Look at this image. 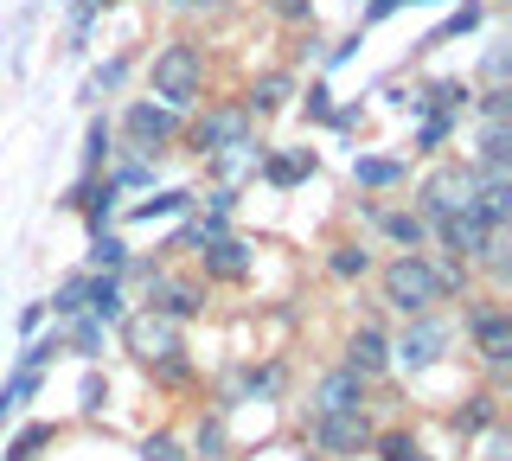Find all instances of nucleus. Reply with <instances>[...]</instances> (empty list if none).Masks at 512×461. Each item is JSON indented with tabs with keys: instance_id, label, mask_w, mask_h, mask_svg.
Masks as SVG:
<instances>
[{
	"instance_id": "obj_40",
	"label": "nucleus",
	"mask_w": 512,
	"mask_h": 461,
	"mask_svg": "<svg viewBox=\"0 0 512 461\" xmlns=\"http://www.w3.org/2000/svg\"><path fill=\"white\" fill-rule=\"evenodd\" d=\"M404 0H372V20H384V13H397Z\"/></svg>"
},
{
	"instance_id": "obj_33",
	"label": "nucleus",
	"mask_w": 512,
	"mask_h": 461,
	"mask_svg": "<svg viewBox=\"0 0 512 461\" xmlns=\"http://www.w3.org/2000/svg\"><path fill=\"white\" fill-rule=\"evenodd\" d=\"M77 404H84L90 417H96V410L109 404V378H96V372H84V391H77Z\"/></svg>"
},
{
	"instance_id": "obj_32",
	"label": "nucleus",
	"mask_w": 512,
	"mask_h": 461,
	"mask_svg": "<svg viewBox=\"0 0 512 461\" xmlns=\"http://www.w3.org/2000/svg\"><path fill=\"white\" fill-rule=\"evenodd\" d=\"M141 461H186V442L160 429V436H148V442H141Z\"/></svg>"
},
{
	"instance_id": "obj_14",
	"label": "nucleus",
	"mask_w": 512,
	"mask_h": 461,
	"mask_svg": "<svg viewBox=\"0 0 512 461\" xmlns=\"http://www.w3.org/2000/svg\"><path fill=\"white\" fill-rule=\"evenodd\" d=\"M128 135H135V154L167 148V141L180 135V109H167V103H135V109H128Z\"/></svg>"
},
{
	"instance_id": "obj_41",
	"label": "nucleus",
	"mask_w": 512,
	"mask_h": 461,
	"mask_svg": "<svg viewBox=\"0 0 512 461\" xmlns=\"http://www.w3.org/2000/svg\"><path fill=\"white\" fill-rule=\"evenodd\" d=\"M173 7H212V0H173Z\"/></svg>"
},
{
	"instance_id": "obj_27",
	"label": "nucleus",
	"mask_w": 512,
	"mask_h": 461,
	"mask_svg": "<svg viewBox=\"0 0 512 461\" xmlns=\"http://www.w3.org/2000/svg\"><path fill=\"white\" fill-rule=\"evenodd\" d=\"M327 269H333L340 282H359L365 269H372V257H365L359 244H333V250H327Z\"/></svg>"
},
{
	"instance_id": "obj_38",
	"label": "nucleus",
	"mask_w": 512,
	"mask_h": 461,
	"mask_svg": "<svg viewBox=\"0 0 512 461\" xmlns=\"http://www.w3.org/2000/svg\"><path fill=\"white\" fill-rule=\"evenodd\" d=\"M269 7H276L282 20H295V26H301V20H308V13H314V0H269Z\"/></svg>"
},
{
	"instance_id": "obj_4",
	"label": "nucleus",
	"mask_w": 512,
	"mask_h": 461,
	"mask_svg": "<svg viewBox=\"0 0 512 461\" xmlns=\"http://www.w3.org/2000/svg\"><path fill=\"white\" fill-rule=\"evenodd\" d=\"M372 417L365 410H333V417H308V442H314V455H333V461H346V455H365L372 449Z\"/></svg>"
},
{
	"instance_id": "obj_21",
	"label": "nucleus",
	"mask_w": 512,
	"mask_h": 461,
	"mask_svg": "<svg viewBox=\"0 0 512 461\" xmlns=\"http://www.w3.org/2000/svg\"><path fill=\"white\" fill-rule=\"evenodd\" d=\"M404 161H378V154H365V161H352V180L372 186V193H384V186H404Z\"/></svg>"
},
{
	"instance_id": "obj_9",
	"label": "nucleus",
	"mask_w": 512,
	"mask_h": 461,
	"mask_svg": "<svg viewBox=\"0 0 512 461\" xmlns=\"http://www.w3.org/2000/svg\"><path fill=\"white\" fill-rule=\"evenodd\" d=\"M429 231H436V244L448 250V263H468L474 269V257H480V244H487V218H480L474 212V205H468V212H448V218H436V225H429Z\"/></svg>"
},
{
	"instance_id": "obj_15",
	"label": "nucleus",
	"mask_w": 512,
	"mask_h": 461,
	"mask_svg": "<svg viewBox=\"0 0 512 461\" xmlns=\"http://www.w3.org/2000/svg\"><path fill=\"white\" fill-rule=\"evenodd\" d=\"M372 225L397 244V257H423V244H429L423 212H410V205H391V212H372Z\"/></svg>"
},
{
	"instance_id": "obj_2",
	"label": "nucleus",
	"mask_w": 512,
	"mask_h": 461,
	"mask_svg": "<svg viewBox=\"0 0 512 461\" xmlns=\"http://www.w3.org/2000/svg\"><path fill=\"white\" fill-rule=\"evenodd\" d=\"M154 97L167 103V109H186V103H199V90H205V58H199V45H186V39H173V45H160L154 52Z\"/></svg>"
},
{
	"instance_id": "obj_5",
	"label": "nucleus",
	"mask_w": 512,
	"mask_h": 461,
	"mask_svg": "<svg viewBox=\"0 0 512 461\" xmlns=\"http://www.w3.org/2000/svg\"><path fill=\"white\" fill-rule=\"evenodd\" d=\"M122 353H135L141 365H160V359L186 353V346H180V321H167V314H154V308L122 314Z\"/></svg>"
},
{
	"instance_id": "obj_16",
	"label": "nucleus",
	"mask_w": 512,
	"mask_h": 461,
	"mask_svg": "<svg viewBox=\"0 0 512 461\" xmlns=\"http://www.w3.org/2000/svg\"><path fill=\"white\" fill-rule=\"evenodd\" d=\"M84 314L90 321H103V327H122V276H103V269H90L84 276Z\"/></svg>"
},
{
	"instance_id": "obj_29",
	"label": "nucleus",
	"mask_w": 512,
	"mask_h": 461,
	"mask_svg": "<svg viewBox=\"0 0 512 461\" xmlns=\"http://www.w3.org/2000/svg\"><path fill=\"white\" fill-rule=\"evenodd\" d=\"M109 161V122L103 116H90V135H84V173H96Z\"/></svg>"
},
{
	"instance_id": "obj_3",
	"label": "nucleus",
	"mask_w": 512,
	"mask_h": 461,
	"mask_svg": "<svg viewBox=\"0 0 512 461\" xmlns=\"http://www.w3.org/2000/svg\"><path fill=\"white\" fill-rule=\"evenodd\" d=\"M468 340H474L480 365H487V372L500 378L506 365H512V314H506V301L474 295V308H468Z\"/></svg>"
},
{
	"instance_id": "obj_1",
	"label": "nucleus",
	"mask_w": 512,
	"mask_h": 461,
	"mask_svg": "<svg viewBox=\"0 0 512 461\" xmlns=\"http://www.w3.org/2000/svg\"><path fill=\"white\" fill-rule=\"evenodd\" d=\"M378 289H384V308H397L404 321L416 314H436L448 295L468 289V263H429V257H391L378 269Z\"/></svg>"
},
{
	"instance_id": "obj_7",
	"label": "nucleus",
	"mask_w": 512,
	"mask_h": 461,
	"mask_svg": "<svg viewBox=\"0 0 512 461\" xmlns=\"http://www.w3.org/2000/svg\"><path fill=\"white\" fill-rule=\"evenodd\" d=\"M186 135H192V148L212 154V161L218 154H237V148H250V109L244 103H218V109H205Z\"/></svg>"
},
{
	"instance_id": "obj_8",
	"label": "nucleus",
	"mask_w": 512,
	"mask_h": 461,
	"mask_svg": "<svg viewBox=\"0 0 512 461\" xmlns=\"http://www.w3.org/2000/svg\"><path fill=\"white\" fill-rule=\"evenodd\" d=\"M474 205V173L468 167H436L423 186H416V212H423V225H436L448 212H468Z\"/></svg>"
},
{
	"instance_id": "obj_43",
	"label": "nucleus",
	"mask_w": 512,
	"mask_h": 461,
	"mask_svg": "<svg viewBox=\"0 0 512 461\" xmlns=\"http://www.w3.org/2000/svg\"><path fill=\"white\" fill-rule=\"evenodd\" d=\"M416 461H436V455H416Z\"/></svg>"
},
{
	"instance_id": "obj_28",
	"label": "nucleus",
	"mask_w": 512,
	"mask_h": 461,
	"mask_svg": "<svg viewBox=\"0 0 512 461\" xmlns=\"http://www.w3.org/2000/svg\"><path fill=\"white\" fill-rule=\"evenodd\" d=\"M64 353V333H39V340H26V353H20V372H45Z\"/></svg>"
},
{
	"instance_id": "obj_20",
	"label": "nucleus",
	"mask_w": 512,
	"mask_h": 461,
	"mask_svg": "<svg viewBox=\"0 0 512 461\" xmlns=\"http://www.w3.org/2000/svg\"><path fill=\"white\" fill-rule=\"evenodd\" d=\"M416 109H436V116L455 122L461 109H468V84H461V77H436V84H429V97H416Z\"/></svg>"
},
{
	"instance_id": "obj_12",
	"label": "nucleus",
	"mask_w": 512,
	"mask_h": 461,
	"mask_svg": "<svg viewBox=\"0 0 512 461\" xmlns=\"http://www.w3.org/2000/svg\"><path fill=\"white\" fill-rule=\"evenodd\" d=\"M346 372H359L365 378V385H372V378L378 372H391V340H384V327H372V321H359V327H352L346 333Z\"/></svg>"
},
{
	"instance_id": "obj_13",
	"label": "nucleus",
	"mask_w": 512,
	"mask_h": 461,
	"mask_svg": "<svg viewBox=\"0 0 512 461\" xmlns=\"http://www.w3.org/2000/svg\"><path fill=\"white\" fill-rule=\"evenodd\" d=\"M256 263V250L244 237H218V244H199V276L205 282H244Z\"/></svg>"
},
{
	"instance_id": "obj_6",
	"label": "nucleus",
	"mask_w": 512,
	"mask_h": 461,
	"mask_svg": "<svg viewBox=\"0 0 512 461\" xmlns=\"http://www.w3.org/2000/svg\"><path fill=\"white\" fill-rule=\"evenodd\" d=\"M448 340H455V327H448L442 314H416V321L391 340V365H404V372H429V365L448 353Z\"/></svg>"
},
{
	"instance_id": "obj_30",
	"label": "nucleus",
	"mask_w": 512,
	"mask_h": 461,
	"mask_svg": "<svg viewBox=\"0 0 512 461\" xmlns=\"http://www.w3.org/2000/svg\"><path fill=\"white\" fill-rule=\"evenodd\" d=\"M52 314H58V321H77V314H84V276L58 282V295H52Z\"/></svg>"
},
{
	"instance_id": "obj_37",
	"label": "nucleus",
	"mask_w": 512,
	"mask_h": 461,
	"mask_svg": "<svg viewBox=\"0 0 512 461\" xmlns=\"http://www.w3.org/2000/svg\"><path fill=\"white\" fill-rule=\"evenodd\" d=\"M448 129H455L448 116H429V122H423V135H416V141H423V148H436V141H448Z\"/></svg>"
},
{
	"instance_id": "obj_31",
	"label": "nucleus",
	"mask_w": 512,
	"mask_h": 461,
	"mask_svg": "<svg viewBox=\"0 0 512 461\" xmlns=\"http://www.w3.org/2000/svg\"><path fill=\"white\" fill-rule=\"evenodd\" d=\"M192 449H199L205 461H218V455H224V417H218V410H212V417L199 423V436H192Z\"/></svg>"
},
{
	"instance_id": "obj_25",
	"label": "nucleus",
	"mask_w": 512,
	"mask_h": 461,
	"mask_svg": "<svg viewBox=\"0 0 512 461\" xmlns=\"http://www.w3.org/2000/svg\"><path fill=\"white\" fill-rule=\"evenodd\" d=\"M186 205H192V193H180V186H173V193H154V199H141L128 218H135V225H154V218H173V212H186Z\"/></svg>"
},
{
	"instance_id": "obj_34",
	"label": "nucleus",
	"mask_w": 512,
	"mask_h": 461,
	"mask_svg": "<svg viewBox=\"0 0 512 461\" xmlns=\"http://www.w3.org/2000/svg\"><path fill=\"white\" fill-rule=\"evenodd\" d=\"M506 154H512L506 129H480V161H506Z\"/></svg>"
},
{
	"instance_id": "obj_39",
	"label": "nucleus",
	"mask_w": 512,
	"mask_h": 461,
	"mask_svg": "<svg viewBox=\"0 0 512 461\" xmlns=\"http://www.w3.org/2000/svg\"><path fill=\"white\" fill-rule=\"evenodd\" d=\"M45 327V301H26L20 308V333H39Z\"/></svg>"
},
{
	"instance_id": "obj_18",
	"label": "nucleus",
	"mask_w": 512,
	"mask_h": 461,
	"mask_svg": "<svg viewBox=\"0 0 512 461\" xmlns=\"http://www.w3.org/2000/svg\"><path fill=\"white\" fill-rule=\"evenodd\" d=\"M288 97H295V71H263V77H256V84H250V116H269V109H282Z\"/></svg>"
},
{
	"instance_id": "obj_36",
	"label": "nucleus",
	"mask_w": 512,
	"mask_h": 461,
	"mask_svg": "<svg viewBox=\"0 0 512 461\" xmlns=\"http://www.w3.org/2000/svg\"><path fill=\"white\" fill-rule=\"evenodd\" d=\"M468 26H480V7H474V0H468V7H461V13H448L436 39H448V33H468ZM436 39H429V45H436Z\"/></svg>"
},
{
	"instance_id": "obj_42",
	"label": "nucleus",
	"mask_w": 512,
	"mask_h": 461,
	"mask_svg": "<svg viewBox=\"0 0 512 461\" xmlns=\"http://www.w3.org/2000/svg\"><path fill=\"white\" fill-rule=\"evenodd\" d=\"M90 7H116V0H90Z\"/></svg>"
},
{
	"instance_id": "obj_17",
	"label": "nucleus",
	"mask_w": 512,
	"mask_h": 461,
	"mask_svg": "<svg viewBox=\"0 0 512 461\" xmlns=\"http://www.w3.org/2000/svg\"><path fill=\"white\" fill-rule=\"evenodd\" d=\"M448 429H455V436H487V429H500V397L468 391L455 410H448Z\"/></svg>"
},
{
	"instance_id": "obj_26",
	"label": "nucleus",
	"mask_w": 512,
	"mask_h": 461,
	"mask_svg": "<svg viewBox=\"0 0 512 461\" xmlns=\"http://www.w3.org/2000/svg\"><path fill=\"white\" fill-rule=\"evenodd\" d=\"M90 263L103 269V276H122V263H128V244H122V237H109V231H96V237H90Z\"/></svg>"
},
{
	"instance_id": "obj_23",
	"label": "nucleus",
	"mask_w": 512,
	"mask_h": 461,
	"mask_svg": "<svg viewBox=\"0 0 512 461\" xmlns=\"http://www.w3.org/2000/svg\"><path fill=\"white\" fill-rule=\"evenodd\" d=\"M365 455H378V461H416L423 455V442L410 436V429H384V436H372V449Z\"/></svg>"
},
{
	"instance_id": "obj_11",
	"label": "nucleus",
	"mask_w": 512,
	"mask_h": 461,
	"mask_svg": "<svg viewBox=\"0 0 512 461\" xmlns=\"http://www.w3.org/2000/svg\"><path fill=\"white\" fill-rule=\"evenodd\" d=\"M333 410H365V378L346 372V365L320 372L314 391H308V417H333Z\"/></svg>"
},
{
	"instance_id": "obj_35",
	"label": "nucleus",
	"mask_w": 512,
	"mask_h": 461,
	"mask_svg": "<svg viewBox=\"0 0 512 461\" xmlns=\"http://www.w3.org/2000/svg\"><path fill=\"white\" fill-rule=\"evenodd\" d=\"M480 122H487V129H506V90H487V97H480Z\"/></svg>"
},
{
	"instance_id": "obj_19",
	"label": "nucleus",
	"mask_w": 512,
	"mask_h": 461,
	"mask_svg": "<svg viewBox=\"0 0 512 461\" xmlns=\"http://www.w3.org/2000/svg\"><path fill=\"white\" fill-rule=\"evenodd\" d=\"M308 173H314V154L308 148H288V154H269V161H263V180L269 186H301Z\"/></svg>"
},
{
	"instance_id": "obj_24",
	"label": "nucleus",
	"mask_w": 512,
	"mask_h": 461,
	"mask_svg": "<svg viewBox=\"0 0 512 461\" xmlns=\"http://www.w3.org/2000/svg\"><path fill=\"white\" fill-rule=\"evenodd\" d=\"M64 353H77V359H96V353H103V321L77 314V321H71V333H64Z\"/></svg>"
},
{
	"instance_id": "obj_22",
	"label": "nucleus",
	"mask_w": 512,
	"mask_h": 461,
	"mask_svg": "<svg viewBox=\"0 0 512 461\" xmlns=\"http://www.w3.org/2000/svg\"><path fill=\"white\" fill-rule=\"evenodd\" d=\"M52 442H58V429H52V423H26L20 436L7 442V461H39L45 449H52Z\"/></svg>"
},
{
	"instance_id": "obj_10",
	"label": "nucleus",
	"mask_w": 512,
	"mask_h": 461,
	"mask_svg": "<svg viewBox=\"0 0 512 461\" xmlns=\"http://www.w3.org/2000/svg\"><path fill=\"white\" fill-rule=\"evenodd\" d=\"M148 308L167 314V321H192L205 308V289L186 276H167V269H148Z\"/></svg>"
}]
</instances>
